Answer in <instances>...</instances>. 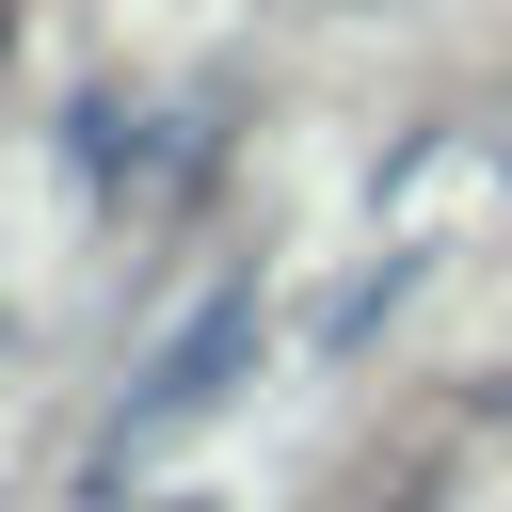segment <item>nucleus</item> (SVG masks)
I'll list each match as a JSON object with an SVG mask.
<instances>
[{
    "mask_svg": "<svg viewBox=\"0 0 512 512\" xmlns=\"http://www.w3.org/2000/svg\"><path fill=\"white\" fill-rule=\"evenodd\" d=\"M240 352H256V272H208V304L144 352V384H128V416H112V448H144V432H176V416H208L224 384H240Z\"/></svg>",
    "mask_w": 512,
    "mask_h": 512,
    "instance_id": "obj_1",
    "label": "nucleus"
},
{
    "mask_svg": "<svg viewBox=\"0 0 512 512\" xmlns=\"http://www.w3.org/2000/svg\"><path fill=\"white\" fill-rule=\"evenodd\" d=\"M144 512H224V496H144Z\"/></svg>",
    "mask_w": 512,
    "mask_h": 512,
    "instance_id": "obj_2",
    "label": "nucleus"
}]
</instances>
